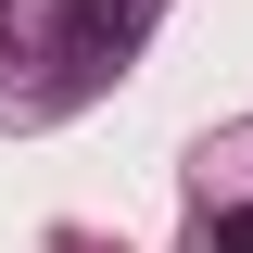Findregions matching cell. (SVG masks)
<instances>
[{"label": "cell", "mask_w": 253, "mask_h": 253, "mask_svg": "<svg viewBox=\"0 0 253 253\" xmlns=\"http://www.w3.org/2000/svg\"><path fill=\"white\" fill-rule=\"evenodd\" d=\"M139 26H152V0H63V63L101 76L114 51H139Z\"/></svg>", "instance_id": "cell-1"}]
</instances>
